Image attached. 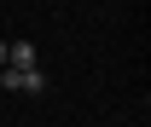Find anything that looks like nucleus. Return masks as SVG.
<instances>
[{
  "label": "nucleus",
  "instance_id": "obj_1",
  "mask_svg": "<svg viewBox=\"0 0 151 127\" xmlns=\"http://www.w3.org/2000/svg\"><path fill=\"white\" fill-rule=\"evenodd\" d=\"M0 87H12V92H47V75H41V64H29V70H0Z\"/></svg>",
  "mask_w": 151,
  "mask_h": 127
},
{
  "label": "nucleus",
  "instance_id": "obj_2",
  "mask_svg": "<svg viewBox=\"0 0 151 127\" xmlns=\"http://www.w3.org/2000/svg\"><path fill=\"white\" fill-rule=\"evenodd\" d=\"M35 64V40H6V70H29Z\"/></svg>",
  "mask_w": 151,
  "mask_h": 127
},
{
  "label": "nucleus",
  "instance_id": "obj_3",
  "mask_svg": "<svg viewBox=\"0 0 151 127\" xmlns=\"http://www.w3.org/2000/svg\"><path fill=\"white\" fill-rule=\"evenodd\" d=\"M0 70H6V40H0Z\"/></svg>",
  "mask_w": 151,
  "mask_h": 127
},
{
  "label": "nucleus",
  "instance_id": "obj_4",
  "mask_svg": "<svg viewBox=\"0 0 151 127\" xmlns=\"http://www.w3.org/2000/svg\"><path fill=\"white\" fill-rule=\"evenodd\" d=\"M0 92H6V87H0Z\"/></svg>",
  "mask_w": 151,
  "mask_h": 127
}]
</instances>
